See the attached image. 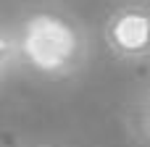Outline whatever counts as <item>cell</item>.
Returning a JSON list of instances; mask_svg holds the SVG:
<instances>
[{
  "label": "cell",
  "instance_id": "obj_1",
  "mask_svg": "<svg viewBox=\"0 0 150 147\" xmlns=\"http://www.w3.org/2000/svg\"><path fill=\"white\" fill-rule=\"evenodd\" d=\"M24 66L50 79H69L90 63V34L61 11H32L13 34Z\"/></svg>",
  "mask_w": 150,
  "mask_h": 147
},
{
  "label": "cell",
  "instance_id": "obj_2",
  "mask_svg": "<svg viewBox=\"0 0 150 147\" xmlns=\"http://www.w3.org/2000/svg\"><path fill=\"white\" fill-rule=\"evenodd\" d=\"M105 42L111 53L121 60L140 63L150 53V29H148V3L129 0L113 8L103 26Z\"/></svg>",
  "mask_w": 150,
  "mask_h": 147
},
{
  "label": "cell",
  "instance_id": "obj_3",
  "mask_svg": "<svg viewBox=\"0 0 150 147\" xmlns=\"http://www.w3.org/2000/svg\"><path fill=\"white\" fill-rule=\"evenodd\" d=\"M18 63V53H16V39L11 32H5L0 26V82L11 74V68Z\"/></svg>",
  "mask_w": 150,
  "mask_h": 147
}]
</instances>
